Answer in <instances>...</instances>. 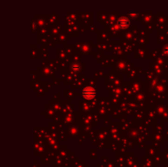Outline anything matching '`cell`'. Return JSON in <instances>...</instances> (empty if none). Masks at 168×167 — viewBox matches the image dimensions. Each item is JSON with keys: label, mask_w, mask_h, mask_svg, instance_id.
Here are the masks:
<instances>
[{"label": "cell", "mask_w": 168, "mask_h": 167, "mask_svg": "<svg viewBox=\"0 0 168 167\" xmlns=\"http://www.w3.org/2000/svg\"><path fill=\"white\" fill-rule=\"evenodd\" d=\"M117 24H118L120 28L126 29L130 25V20H129V18L126 17V16H122V17L119 18V20H117Z\"/></svg>", "instance_id": "cell-2"}, {"label": "cell", "mask_w": 168, "mask_h": 167, "mask_svg": "<svg viewBox=\"0 0 168 167\" xmlns=\"http://www.w3.org/2000/svg\"><path fill=\"white\" fill-rule=\"evenodd\" d=\"M96 94H97L96 90L93 87H85L82 90V96H83L84 98H85L87 100H91L93 98H94L95 96H96Z\"/></svg>", "instance_id": "cell-1"}, {"label": "cell", "mask_w": 168, "mask_h": 167, "mask_svg": "<svg viewBox=\"0 0 168 167\" xmlns=\"http://www.w3.org/2000/svg\"><path fill=\"white\" fill-rule=\"evenodd\" d=\"M163 52H164L166 55H168V45L164 47V48H163Z\"/></svg>", "instance_id": "cell-4"}, {"label": "cell", "mask_w": 168, "mask_h": 167, "mask_svg": "<svg viewBox=\"0 0 168 167\" xmlns=\"http://www.w3.org/2000/svg\"><path fill=\"white\" fill-rule=\"evenodd\" d=\"M71 69L73 70L74 71H78L80 70V66L77 64V63H75L71 66Z\"/></svg>", "instance_id": "cell-3"}, {"label": "cell", "mask_w": 168, "mask_h": 167, "mask_svg": "<svg viewBox=\"0 0 168 167\" xmlns=\"http://www.w3.org/2000/svg\"><path fill=\"white\" fill-rule=\"evenodd\" d=\"M31 25H31V29H32V30H33V29H35V27H36V23H35V22H33Z\"/></svg>", "instance_id": "cell-5"}]
</instances>
